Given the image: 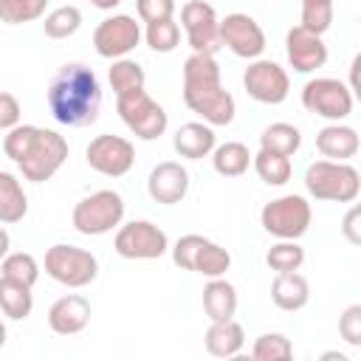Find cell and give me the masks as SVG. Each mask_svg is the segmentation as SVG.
Here are the masks:
<instances>
[{
  "instance_id": "9c48e42d",
  "label": "cell",
  "mask_w": 361,
  "mask_h": 361,
  "mask_svg": "<svg viewBox=\"0 0 361 361\" xmlns=\"http://www.w3.org/2000/svg\"><path fill=\"white\" fill-rule=\"evenodd\" d=\"M302 104H305V110H310L322 118L341 121L353 113V90L338 79L319 76L302 87Z\"/></svg>"
},
{
  "instance_id": "4316f807",
  "label": "cell",
  "mask_w": 361,
  "mask_h": 361,
  "mask_svg": "<svg viewBox=\"0 0 361 361\" xmlns=\"http://www.w3.org/2000/svg\"><path fill=\"white\" fill-rule=\"evenodd\" d=\"M144 68L135 62V59H113L110 65V87L116 93V99H124V96H133L138 90H144Z\"/></svg>"
},
{
  "instance_id": "7c38bea8",
  "label": "cell",
  "mask_w": 361,
  "mask_h": 361,
  "mask_svg": "<svg viewBox=\"0 0 361 361\" xmlns=\"http://www.w3.org/2000/svg\"><path fill=\"white\" fill-rule=\"evenodd\" d=\"M85 155H87V166L96 169L99 175H107V178H121L135 164V147L127 138L110 135V133L96 135L87 144Z\"/></svg>"
},
{
  "instance_id": "8d00e7d4",
  "label": "cell",
  "mask_w": 361,
  "mask_h": 361,
  "mask_svg": "<svg viewBox=\"0 0 361 361\" xmlns=\"http://www.w3.org/2000/svg\"><path fill=\"white\" fill-rule=\"evenodd\" d=\"M333 23V3H302V28L324 34Z\"/></svg>"
},
{
  "instance_id": "30bf717a",
  "label": "cell",
  "mask_w": 361,
  "mask_h": 361,
  "mask_svg": "<svg viewBox=\"0 0 361 361\" xmlns=\"http://www.w3.org/2000/svg\"><path fill=\"white\" fill-rule=\"evenodd\" d=\"M113 248L124 259H158L166 254L169 240L164 228H158L149 220H133L116 231Z\"/></svg>"
},
{
  "instance_id": "ba28073f",
  "label": "cell",
  "mask_w": 361,
  "mask_h": 361,
  "mask_svg": "<svg viewBox=\"0 0 361 361\" xmlns=\"http://www.w3.org/2000/svg\"><path fill=\"white\" fill-rule=\"evenodd\" d=\"M116 107H118V116L127 124V130L141 141H155L158 135H164V130L169 124L166 110L152 96H147V90L116 99Z\"/></svg>"
},
{
  "instance_id": "b9f144b4",
  "label": "cell",
  "mask_w": 361,
  "mask_h": 361,
  "mask_svg": "<svg viewBox=\"0 0 361 361\" xmlns=\"http://www.w3.org/2000/svg\"><path fill=\"white\" fill-rule=\"evenodd\" d=\"M8 248H11V237H8V231L0 226V259L8 254Z\"/></svg>"
},
{
  "instance_id": "d590c367",
  "label": "cell",
  "mask_w": 361,
  "mask_h": 361,
  "mask_svg": "<svg viewBox=\"0 0 361 361\" xmlns=\"http://www.w3.org/2000/svg\"><path fill=\"white\" fill-rule=\"evenodd\" d=\"M180 42V28L178 23L169 17V20H158V23H147V45L158 54H169L175 51Z\"/></svg>"
},
{
  "instance_id": "52a82bcc",
  "label": "cell",
  "mask_w": 361,
  "mask_h": 361,
  "mask_svg": "<svg viewBox=\"0 0 361 361\" xmlns=\"http://www.w3.org/2000/svg\"><path fill=\"white\" fill-rule=\"evenodd\" d=\"M262 228L279 240H299L310 228V203L302 195H282L262 206Z\"/></svg>"
},
{
  "instance_id": "2e32d148",
  "label": "cell",
  "mask_w": 361,
  "mask_h": 361,
  "mask_svg": "<svg viewBox=\"0 0 361 361\" xmlns=\"http://www.w3.org/2000/svg\"><path fill=\"white\" fill-rule=\"evenodd\" d=\"M285 51L288 62L299 73H313L327 62V45L322 42V34H313L302 25H293L285 37Z\"/></svg>"
},
{
  "instance_id": "3957f363",
  "label": "cell",
  "mask_w": 361,
  "mask_h": 361,
  "mask_svg": "<svg viewBox=\"0 0 361 361\" xmlns=\"http://www.w3.org/2000/svg\"><path fill=\"white\" fill-rule=\"evenodd\" d=\"M305 189L316 200L353 203L361 192V175L347 161H316L305 172Z\"/></svg>"
},
{
  "instance_id": "e575fe53",
  "label": "cell",
  "mask_w": 361,
  "mask_h": 361,
  "mask_svg": "<svg viewBox=\"0 0 361 361\" xmlns=\"http://www.w3.org/2000/svg\"><path fill=\"white\" fill-rule=\"evenodd\" d=\"M0 271H3V276L17 279V282H23V285H28V288H34V282L39 279V265H37V259H34L31 254H23V251L6 254Z\"/></svg>"
},
{
  "instance_id": "d4e9b609",
  "label": "cell",
  "mask_w": 361,
  "mask_h": 361,
  "mask_svg": "<svg viewBox=\"0 0 361 361\" xmlns=\"http://www.w3.org/2000/svg\"><path fill=\"white\" fill-rule=\"evenodd\" d=\"M212 164H214V172L223 175V178H240L243 172H248L251 166V152L245 144L240 141H226L220 147L212 149Z\"/></svg>"
},
{
  "instance_id": "74e56055",
  "label": "cell",
  "mask_w": 361,
  "mask_h": 361,
  "mask_svg": "<svg viewBox=\"0 0 361 361\" xmlns=\"http://www.w3.org/2000/svg\"><path fill=\"white\" fill-rule=\"evenodd\" d=\"M338 333L350 347H361V305H350L338 319Z\"/></svg>"
},
{
  "instance_id": "f6af8a7d",
  "label": "cell",
  "mask_w": 361,
  "mask_h": 361,
  "mask_svg": "<svg viewBox=\"0 0 361 361\" xmlns=\"http://www.w3.org/2000/svg\"><path fill=\"white\" fill-rule=\"evenodd\" d=\"M302 3H333V0H302Z\"/></svg>"
},
{
  "instance_id": "9a60e30c",
  "label": "cell",
  "mask_w": 361,
  "mask_h": 361,
  "mask_svg": "<svg viewBox=\"0 0 361 361\" xmlns=\"http://www.w3.org/2000/svg\"><path fill=\"white\" fill-rule=\"evenodd\" d=\"M220 45H226L240 59H259L265 51V34L254 17L234 11L220 20Z\"/></svg>"
},
{
  "instance_id": "d6986e66",
  "label": "cell",
  "mask_w": 361,
  "mask_h": 361,
  "mask_svg": "<svg viewBox=\"0 0 361 361\" xmlns=\"http://www.w3.org/2000/svg\"><path fill=\"white\" fill-rule=\"evenodd\" d=\"M358 133L347 124H327L316 133V149L330 161H347L358 155Z\"/></svg>"
},
{
  "instance_id": "7bdbcfd3",
  "label": "cell",
  "mask_w": 361,
  "mask_h": 361,
  "mask_svg": "<svg viewBox=\"0 0 361 361\" xmlns=\"http://www.w3.org/2000/svg\"><path fill=\"white\" fill-rule=\"evenodd\" d=\"M96 8H102V11H110V8H116L121 0H90Z\"/></svg>"
},
{
  "instance_id": "f1b7e54d",
  "label": "cell",
  "mask_w": 361,
  "mask_h": 361,
  "mask_svg": "<svg viewBox=\"0 0 361 361\" xmlns=\"http://www.w3.org/2000/svg\"><path fill=\"white\" fill-rule=\"evenodd\" d=\"M251 164H254L257 175H259L268 186H282V183H288L290 175H293L290 158L276 155V152H268V149H259L257 155H251Z\"/></svg>"
},
{
  "instance_id": "484cf974",
  "label": "cell",
  "mask_w": 361,
  "mask_h": 361,
  "mask_svg": "<svg viewBox=\"0 0 361 361\" xmlns=\"http://www.w3.org/2000/svg\"><path fill=\"white\" fill-rule=\"evenodd\" d=\"M31 307H34V296H31V288L17 282V279H8V276H0V310L8 316V319H28L31 316Z\"/></svg>"
},
{
  "instance_id": "ee69618b",
  "label": "cell",
  "mask_w": 361,
  "mask_h": 361,
  "mask_svg": "<svg viewBox=\"0 0 361 361\" xmlns=\"http://www.w3.org/2000/svg\"><path fill=\"white\" fill-rule=\"evenodd\" d=\"M6 344V324H3V319H0V347Z\"/></svg>"
},
{
  "instance_id": "d6a6232c",
  "label": "cell",
  "mask_w": 361,
  "mask_h": 361,
  "mask_svg": "<svg viewBox=\"0 0 361 361\" xmlns=\"http://www.w3.org/2000/svg\"><path fill=\"white\" fill-rule=\"evenodd\" d=\"M48 0H0V23L23 25L45 14Z\"/></svg>"
},
{
  "instance_id": "cb8c5ba5",
  "label": "cell",
  "mask_w": 361,
  "mask_h": 361,
  "mask_svg": "<svg viewBox=\"0 0 361 361\" xmlns=\"http://www.w3.org/2000/svg\"><path fill=\"white\" fill-rule=\"evenodd\" d=\"M28 214L23 183L11 172H0V223H20Z\"/></svg>"
},
{
  "instance_id": "7402d4cb",
  "label": "cell",
  "mask_w": 361,
  "mask_h": 361,
  "mask_svg": "<svg viewBox=\"0 0 361 361\" xmlns=\"http://www.w3.org/2000/svg\"><path fill=\"white\" fill-rule=\"evenodd\" d=\"M245 344V333L234 319H223V322H212V327L206 330V350L214 358H234Z\"/></svg>"
},
{
  "instance_id": "ab89813d",
  "label": "cell",
  "mask_w": 361,
  "mask_h": 361,
  "mask_svg": "<svg viewBox=\"0 0 361 361\" xmlns=\"http://www.w3.org/2000/svg\"><path fill=\"white\" fill-rule=\"evenodd\" d=\"M17 124H20V102L11 93L0 90V130H11Z\"/></svg>"
},
{
  "instance_id": "1f68e13d",
  "label": "cell",
  "mask_w": 361,
  "mask_h": 361,
  "mask_svg": "<svg viewBox=\"0 0 361 361\" xmlns=\"http://www.w3.org/2000/svg\"><path fill=\"white\" fill-rule=\"evenodd\" d=\"M228 265H231V254H228L223 245L206 240L203 248H200L197 257H195V268H192V271H197V274L214 279V276H223V274L228 271Z\"/></svg>"
},
{
  "instance_id": "ffe728a7",
  "label": "cell",
  "mask_w": 361,
  "mask_h": 361,
  "mask_svg": "<svg viewBox=\"0 0 361 361\" xmlns=\"http://www.w3.org/2000/svg\"><path fill=\"white\" fill-rule=\"evenodd\" d=\"M172 147H175V152L180 158L200 161L214 149V130L206 121H189L175 133Z\"/></svg>"
},
{
  "instance_id": "277c9868",
  "label": "cell",
  "mask_w": 361,
  "mask_h": 361,
  "mask_svg": "<svg viewBox=\"0 0 361 361\" xmlns=\"http://www.w3.org/2000/svg\"><path fill=\"white\" fill-rule=\"evenodd\" d=\"M65 158H68V141L56 130L37 127V133L28 141V147H25L23 158L17 161V166H20L25 180L42 183V180H51L59 172Z\"/></svg>"
},
{
  "instance_id": "4dcf8cb0",
  "label": "cell",
  "mask_w": 361,
  "mask_h": 361,
  "mask_svg": "<svg viewBox=\"0 0 361 361\" xmlns=\"http://www.w3.org/2000/svg\"><path fill=\"white\" fill-rule=\"evenodd\" d=\"M265 262L271 271L276 274H288V271H299L305 262V248L296 240H279L276 245H271V251L265 254Z\"/></svg>"
},
{
  "instance_id": "f35d334b",
  "label": "cell",
  "mask_w": 361,
  "mask_h": 361,
  "mask_svg": "<svg viewBox=\"0 0 361 361\" xmlns=\"http://www.w3.org/2000/svg\"><path fill=\"white\" fill-rule=\"evenodd\" d=\"M135 11L144 23L169 20L175 14V0H135Z\"/></svg>"
},
{
  "instance_id": "5b68a950",
  "label": "cell",
  "mask_w": 361,
  "mask_h": 361,
  "mask_svg": "<svg viewBox=\"0 0 361 361\" xmlns=\"http://www.w3.org/2000/svg\"><path fill=\"white\" fill-rule=\"evenodd\" d=\"M71 220H73V228L79 234H87V237L107 234L116 226H121V220H124V200L113 189H99V192L82 197L73 206Z\"/></svg>"
},
{
  "instance_id": "6da1fadb",
  "label": "cell",
  "mask_w": 361,
  "mask_h": 361,
  "mask_svg": "<svg viewBox=\"0 0 361 361\" xmlns=\"http://www.w3.org/2000/svg\"><path fill=\"white\" fill-rule=\"evenodd\" d=\"M48 107L65 127L93 124L102 110V87L96 73L82 62L62 65L48 85Z\"/></svg>"
},
{
  "instance_id": "83f0119b",
  "label": "cell",
  "mask_w": 361,
  "mask_h": 361,
  "mask_svg": "<svg viewBox=\"0 0 361 361\" xmlns=\"http://www.w3.org/2000/svg\"><path fill=\"white\" fill-rule=\"evenodd\" d=\"M299 147H302V133L293 124H285V121H276V124L265 127L262 135H259V149H268V152H276V155H285V158H290Z\"/></svg>"
},
{
  "instance_id": "8fae6325",
  "label": "cell",
  "mask_w": 361,
  "mask_h": 361,
  "mask_svg": "<svg viewBox=\"0 0 361 361\" xmlns=\"http://www.w3.org/2000/svg\"><path fill=\"white\" fill-rule=\"evenodd\" d=\"M180 25L189 37L192 54H217L220 51V20L214 6L206 0H189L180 8Z\"/></svg>"
},
{
  "instance_id": "7a4b0ae2",
  "label": "cell",
  "mask_w": 361,
  "mask_h": 361,
  "mask_svg": "<svg viewBox=\"0 0 361 361\" xmlns=\"http://www.w3.org/2000/svg\"><path fill=\"white\" fill-rule=\"evenodd\" d=\"M183 102L209 127H226L234 121V96L223 90L214 54H192L183 62Z\"/></svg>"
},
{
  "instance_id": "8992f818",
  "label": "cell",
  "mask_w": 361,
  "mask_h": 361,
  "mask_svg": "<svg viewBox=\"0 0 361 361\" xmlns=\"http://www.w3.org/2000/svg\"><path fill=\"white\" fill-rule=\"evenodd\" d=\"M45 274L51 279H56L59 285L68 288H85L96 279L99 274V262L90 251L79 248V245H65L56 243L45 251Z\"/></svg>"
},
{
  "instance_id": "f546056e",
  "label": "cell",
  "mask_w": 361,
  "mask_h": 361,
  "mask_svg": "<svg viewBox=\"0 0 361 361\" xmlns=\"http://www.w3.org/2000/svg\"><path fill=\"white\" fill-rule=\"evenodd\" d=\"M79 25H82V11L76 6H59L45 17L42 31L51 39H68L79 31Z\"/></svg>"
},
{
  "instance_id": "4fadbf2b",
  "label": "cell",
  "mask_w": 361,
  "mask_h": 361,
  "mask_svg": "<svg viewBox=\"0 0 361 361\" xmlns=\"http://www.w3.org/2000/svg\"><path fill=\"white\" fill-rule=\"evenodd\" d=\"M245 93L259 104H282L290 90V79L282 65L271 59H254L243 73Z\"/></svg>"
},
{
  "instance_id": "ac0fdd59",
  "label": "cell",
  "mask_w": 361,
  "mask_h": 361,
  "mask_svg": "<svg viewBox=\"0 0 361 361\" xmlns=\"http://www.w3.org/2000/svg\"><path fill=\"white\" fill-rule=\"evenodd\" d=\"M90 322V302L79 293H68L56 299L48 310V327L56 336H76L87 327Z\"/></svg>"
},
{
  "instance_id": "e0dca14e",
  "label": "cell",
  "mask_w": 361,
  "mask_h": 361,
  "mask_svg": "<svg viewBox=\"0 0 361 361\" xmlns=\"http://www.w3.org/2000/svg\"><path fill=\"white\" fill-rule=\"evenodd\" d=\"M147 192L155 203L175 206L189 192V172L178 161H161L147 178Z\"/></svg>"
},
{
  "instance_id": "603a6c76",
  "label": "cell",
  "mask_w": 361,
  "mask_h": 361,
  "mask_svg": "<svg viewBox=\"0 0 361 361\" xmlns=\"http://www.w3.org/2000/svg\"><path fill=\"white\" fill-rule=\"evenodd\" d=\"M203 310L212 322H223V319H234L237 313V290L231 282H226L223 276H214L206 282L203 288Z\"/></svg>"
},
{
  "instance_id": "836d02e7",
  "label": "cell",
  "mask_w": 361,
  "mask_h": 361,
  "mask_svg": "<svg viewBox=\"0 0 361 361\" xmlns=\"http://www.w3.org/2000/svg\"><path fill=\"white\" fill-rule=\"evenodd\" d=\"M251 355L257 361H288L293 355V344L290 338H285L282 333H262L254 347H251Z\"/></svg>"
},
{
  "instance_id": "60d3db41",
  "label": "cell",
  "mask_w": 361,
  "mask_h": 361,
  "mask_svg": "<svg viewBox=\"0 0 361 361\" xmlns=\"http://www.w3.org/2000/svg\"><path fill=\"white\" fill-rule=\"evenodd\" d=\"M358 217H361V212L353 206L350 212H347V217H344V226H341V231H344V237L353 243V245H358L361 243V231H358Z\"/></svg>"
},
{
  "instance_id": "44dd1931",
  "label": "cell",
  "mask_w": 361,
  "mask_h": 361,
  "mask_svg": "<svg viewBox=\"0 0 361 361\" xmlns=\"http://www.w3.org/2000/svg\"><path fill=\"white\" fill-rule=\"evenodd\" d=\"M271 299L279 310H302L310 299V285L302 274L288 271V274H276L274 285H271Z\"/></svg>"
},
{
  "instance_id": "5bb4252c",
  "label": "cell",
  "mask_w": 361,
  "mask_h": 361,
  "mask_svg": "<svg viewBox=\"0 0 361 361\" xmlns=\"http://www.w3.org/2000/svg\"><path fill=\"white\" fill-rule=\"evenodd\" d=\"M138 39H141V28H138L135 17H130V14H113V17L102 20L93 31V48L104 59L127 56L138 45Z\"/></svg>"
}]
</instances>
